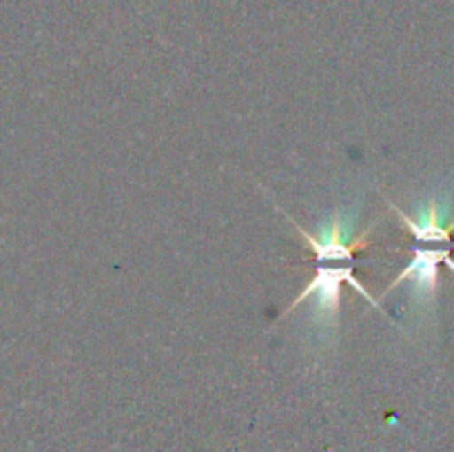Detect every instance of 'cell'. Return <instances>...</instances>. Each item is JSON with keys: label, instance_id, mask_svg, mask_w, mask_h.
<instances>
[{"label": "cell", "instance_id": "cell-1", "mask_svg": "<svg viewBox=\"0 0 454 452\" xmlns=\"http://www.w3.org/2000/svg\"><path fill=\"white\" fill-rule=\"evenodd\" d=\"M350 284L359 295L364 297L366 301H371L375 308L381 310L380 301L366 291V288L359 284V279L355 277L353 266H317V273L315 277L310 279L309 286L295 297L291 306H288L286 315L291 313L293 308H297L304 301H310V310H309V319L310 323L315 326V331L319 332H328V335H337L340 331V310H341V284ZM384 313V310H381Z\"/></svg>", "mask_w": 454, "mask_h": 452}, {"label": "cell", "instance_id": "cell-2", "mask_svg": "<svg viewBox=\"0 0 454 452\" xmlns=\"http://www.w3.org/2000/svg\"><path fill=\"white\" fill-rule=\"evenodd\" d=\"M355 220L357 215H350L348 211H335V215L328 217L322 226L313 233L301 229L300 224L293 222L297 233L304 235L306 244L313 248L315 260L317 264H326V261H353L355 251L366 246V238L371 229H364L362 233L355 230Z\"/></svg>", "mask_w": 454, "mask_h": 452}, {"label": "cell", "instance_id": "cell-3", "mask_svg": "<svg viewBox=\"0 0 454 452\" xmlns=\"http://www.w3.org/2000/svg\"><path fill=\"white\" fill-rule=\"evenodd\" d=\"M446 264L454 270V261L450 257V248H415V257L411 264L397 275L388 291L397 288L399 284L406 282L408 291H411L412 306L426 313L433 310L437 304V288H439V266ZM386 291V292H388Z\"/></svg>", "mask_w": 454, "mask_h": 452}, {"label": "cell", "instance_id": "cell-4", "mask_svg": "<svg viewBox=\"0 0 454 452\" xmlns=\"http://www.w3.org/2000/svg\"><path fill=\"white\" fill-rule=\"evenodd\" d=\"M390 207L395 208V213H397L399 220L403 222V226L415 235L417 242L450 244L454 233V217H450L452 204L448 202V199L439 198V195H430L426 202L417 204L415 217H408L406 213L399 207H395L393 202H390Z\"/></svg>", "mask_w": 454, "mask_h": 452}]
</instances>
